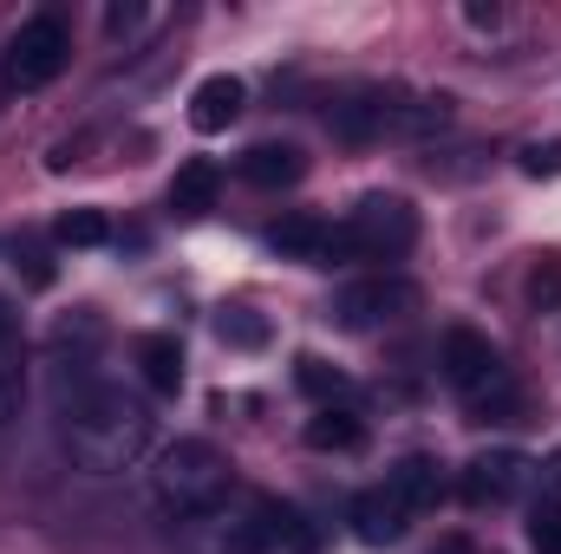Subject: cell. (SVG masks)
<instances>
[{"label": "cell", "instance_id": "1", "mask_svg": "<svg viewBox=\"0 0 561 554\" xmlns=\"http://www.w3.org/2000/svg\"><path fill=\"white\" fill-rule=\"evenodd\" d=\"M59 437H66V450H72L79 470L118 476V470H131L144 450H150V412H144L138 399H125L118 385L85 379L59 405Z\"/></svg>", "mask_w": 561, "mask_h": 554}, {"label": "cell", "instance_id": "2", "mask_svg": "<svg viewBox=\"0 0 561 554\" xmlns=\"http://www.w3.org/2000/svg\"><path fill=\"white\" fill-rule=\"evenodd\" d=\"M229 483H236L229 457H222L216 443H203V437H176V443L157 457V470H150V496H157V509H163L170 522L216 516V509L229 503Z\"/></svg>", "mask_w": 561, "mask_h": 554}, {"label": "cell", "instance_id": "3", "mask_svg": "<svg viewBox=\"0 0 561 554\" xmlns=\"http://www.w3.org/2000/svg\"><path fill=\"white\" fill-rule=\"evenodd\" d=\"M333 138L346 143H379V138H424V131H444L450 125V99H405L392 85H359L346 92L333 112H327Z\"/></svg>", "mask_w": 561, "mask_h": 554}, {"label": "cell", "instance_id": "4", "mask_svg": "<svg viewBox=\"0 0 561 554\" xmlns=\"http://www.w3.org/2000/svg\"><path fill=\"white\" fill-rule=\"evenodd\" d=\"M419 242V209L405 196H359L346 222H333V262H392Z\"/></svg>", "mask_w": 561, "mask_h": 554}, {"label": "cell", "instance_id": "5", "mask_svg": "<svg viewBox=\"0 0 561 554\" xmlns=\"http://www.w3.org/2000/svg\"><path fill=\"white\" fill-rule=\"evenodd\" d=\"M444 379L463 392L470 412H483V417L516 412V379H510L503 353H496L483 333H470V326H450V333H444Z\"/></svg>", "mask_w": 561, "mask_h": 554}, {"label": "cell", "instance_id": "6", "mask_svg": "<svg viewBox=\"0 0 561 554\" xmlns=\"http://www.w3.org/2000/svg\"><path fill=\"white\" fill-rule=\"evenodd\" d=\"M66 59H72L66 20H59V13H33V20H20V33L7 39V85H13V92H39V85H53V79L66 72Z\"/></svg>", "mask_w": 561, "mask_h": 554}, {"label": "cell", "instance_id": "7", "mask_svg": "<svg viewBox=\"0 0 561 554\" xmlns=\"http://www.w3.org/2000/svg\"><path fill=\"white\" fill-rule=\"evenodd\" d=\"M333 313H340V326H353V333H366V326H392V320L419 313V287H412L405 275L353 280V287L333 300Z\"/></svg>", "mask_w": 561, "mask_h": 554}, {"label": "cell", "instance_id": "8", "mask_svg": "<svg viewBox=\"0 0 561 554\" xmlns=\"http://www.w3.org/2000/svg\"><path fill=\"white\" fill-rule=\"evenodd\" d=\"M523 483H529V457H523V450H483V457H470V470H463V503L496 509V503H516Z\"/></svg>", "mask_w": 561, "mask_h": 554}, {"label": "cell", "instance_id": "9", "mask_svg": "<svg viewBox=\"0 0 561 554\" xmlns=\"http://www.w3.org/2000/svg\"><path fill=\"white\" fill-rule=\"evenodd\" d=\"M236 549L242 554H307L313 542H307V529H300L294 509H280V503H268V496H255V503H249V522L236 529Z\"/></svg>", "mask_w": 561, "mask_h": 554}, {"label": "cell", "instance_id": "10", "mask_svg": "<svg viewBox=\"0 0 561 554\" xmlns=\"http://www.w3.org/2000/svg\"><path fill=\"white\" fill-rule=\"evenodd\" d=\"M242 105H249L242 79H236V72H209V79L190 92V125H196L203 138H216V131H229V125L242 118Z\"/></svg>", "mask_w": 561, "mask_h": 554}, {"label": "cell", "instance_id": "11", "mask_svg": "<svg viewBox=\"0 0 561 554\" xmlns=\"http://www.w3.org/2000/svg\"><path fill=\"white\" fill-rule=\"evenodd\" d=\"M268 249L287 262H307V268H333V222L320 216H280L268 229Z\"/></svg>", "mask_w": 561, "mask_h": 554}, {"label": "cell", "instance_id": "12", "mask_svg": "<svg viewBox=\"0 0 561 554\" xmlns=\"http://www.w3.org/2000/svg\"><path fill=\"white\" fill-rule=\"evenodd\" d=\"M405 529H412V509H405V503H399L386 483H379V489H366V496L353 503V535H359V542H373V549H392Z\"/></svg>", "mask_w": 561, "mask_h": 554}, {"label": "cell", "instance_id": "13", "mask_svg": "<svg viewBox=\"0 0 561 554\" xmlns=\"http://www.w3.org/2000/svg\"><path fill=\"white\" fill-rule=\"evenodd\" d=\"M20 399H26V353H20V313L13 300L0 293V424L20 417Z\"/></svg>", "mask_w": 561, "mask_h": 554}, {"label": "cell", "instance_id": "14", "mask_svg": "<svg viewBox=\"0 0 561 554\" xmlns=\"http://www.w3.org/2000/svg\"><path fill=\"white\" fill-rule=\"evenodd\" d=\"M138 372L157 399H176V392H183V346H176L170 333H144L138 339Z\"/></svg>", "mask_w": 561, "mask_h": 554}, {"label": "cell", "instance_id": "15", "mask_svg": "<svg viewBox=\"0 0 561 554\" xmlns=\"http://www.w3.org/2000/svg\"><path fill=\"white\" fill-rule=\"evenodd\" d=\"M242 176H249L255 189H294V183L307 176V157H300L294 143H255V150L242 157Z\"/></svg>", "mask_w": 561, "mask_h": 554}, {"label": "cell", "instance_id": "16", "mask_svg": "<svg viewBox=\"0 0 561 554\" xmlns=\"http://www.w3.org/2000/svg\"><path fill=\"white\" fill-rule=\"evenodd\" d=\"M386 489L419 516V509H437V496H444V470H437L431 457H405V463L386 476Z\"/></svg>", "mask_w": 561, "mask_h": 554}, {"label": "cell", "instance_id": "17", "mask_svg": "<svg viewBox=\"0 0 561 554\" xmlns=\"http://www.w3.org/2000/svg\"><path fill=\"white\" fill-rule=\"evenodd\" d=\"M216 189H222L216 163H183V170L170 176V209H176V216H203V209H216Z\"/></svg>", "mask_w": 561, "mask_h": 554}, {"label": "cell", "instance_id": "18", "mask_svg": "<svg viewBox=\"0 0 561 554\" xmlns=\"http://www.w3.org/2000/svg\"><path fill=\"white\" fill-rule=\"evenodd\" d=\"M307 443L313 450H359L366 443V424L346 412V405H320V412L307 417Z\"/></svg>", "mask_w": 561, "mask_h": 554}, {"label": "cell", "instance_id": "19", "mask_svg": "<svg viewBox=\"0 0 561 554\" xmlns=\"http://www.w3.org/2000/svg\"><path fill=\"white\" fill-rule=\"evenodd\" d=\"M216 333H222L229 346H242V353H262V346H268V320H262L255 307H222V313H216Z\"/></svg>", "mask_w": 561, "mask_h": 554}, {"label": "cell", "instance_id": "20", "mask_svg": "<svg viewBox=\"0 0 561 554\" xmlns=\"http://www.w3.org/2000/svg\"><path fill=\"white\" fill-rule=\"evenodd\" d=\"M294 379H300V392H313L320 405H340V399H353V385H346V372H333L327 359H294Z\"/></svg>", "mask_w": 561, "mask_h": 554}, {"label": "cell", "instance_id": "21", "mask_svg": "<svg viewBox=\"0 0 561 554\" xmlns=\"http://www.w3.org/2000/svg\"><path fill=\"white\" fill-rule=\"evenodd\" d=\"M59 242L66 249H99V242H112V229H105L99 209H66L59 216Z\"/></svg>", "mask_w": 561, "mask_h": 554}, {"label": "cell", "instance_id": "22", "mask_svg": "<svg viewBox=\"0 0 561 554\" xmlns=\"http://www.w3.org/2000/svg\"><path fill=\"white\" fill-rule=\"evenodd\" d=\"M529 549L536 554H561V503H542L529 516Z\"/></svg>", "mask_w": 561, "mask_h": 554}, {"label": "cell", "instance_id": "23", "mask_svg": "<svg viewBox=\"0 0 561 554\" xmlns=\"http://www.w3.org/2000/svg\"><path fill=\"white\" fill-rule=\"evenodd\" d=\"M523 170H529V176H561V138L529 143V150H523Z\"/></svg>", "mask_w": 561, "mask_h": 554}, {"label": "cell", "instance_id": "24", "mask_svg": "<svg viewBox=\"0 0 561 554\" xmlns=\"http://www.w3.org/2000/svg\"><path fill=\"white\" fill-rule=\"evenodd\" d=\"M138 20H144L138 7H112V13H105V26H112V33H131Z\"/></svg>", "mask_w": 561, "mask_h": 554}, {"label": "cell", "instance_id": "25", "mask_svg": "<svg viewBox=\"0 0 561 554\" xmlns=\"http://www.w3.org/2000/svg\"><path fill=\"white\" fill-rule=\"evenodd\" d=\"M431 554H470V542H463V535H444V542H437Z\"/></svg>", "mask_w": 561, "mask_h": 554}]
</instances>
